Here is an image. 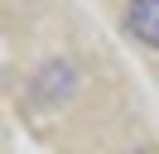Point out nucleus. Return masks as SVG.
<instances>
[{
	"mask_svg": "<svg viewBox=\"0 0 159 154\" xmlns=\"http://www.w3.org/2000/svg\"><path fill=\"white\" fill-rule=\"evenodd\" d=\"M125 29L140 43L159 48V0H130L125 5Z\"/></svg>",
	"mask_w": 159,
	"mask_h": 154,
	"instance_id": "1",
	"label": "nucleus"
},
{
	"mask_svg": "<svg viewBox=\"0 0 159 154\" xmlns=\"http://www.w3.org/2000/svg\"><path fill=\"white\" fill-rule=\"evenodd\" d=\"M135 154H159V149H135Z\"/></svg>",
	"mask_w": 159,
	"mask_h": 154,
	"instance_id": "2",
	"label": "nucleus"
}]
</instances>
